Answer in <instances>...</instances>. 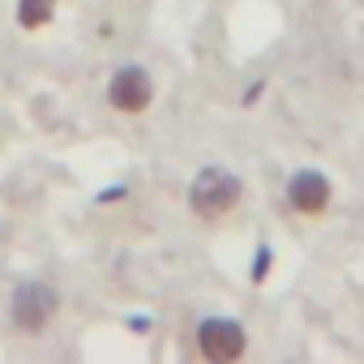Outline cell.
Wrapping results in <instances>:
<instances>
[{"label": "cell", "instance_id": "277c9868", "mask_svg": "<svg viewBox=\"0 0 364 364\" xmlns=\"http://www.w3.org/2000/svg\"><path fill=\"white\" fill-rule=\"evenodd\" d=\"M107 99H112V107H120V112H146V107H150V99H154L150 73H146V69H137V65L120 69V73L112 77V86H107Z\"/></svg>", "mask_w": 364, "mask_h": 364}, {"label": "cell", "instance_id": "7a4b0ae2", "mask_svg": "<svg viewBox=\"0 0 364 364\" xmlns=\"http://www.w3.org/2000/svg\"><path fill=\"white\" fill-rule=\"evenodd\" d=\"M198 347L206 360L215 364H228V360H240L245 355V326L232 321V317H210L198 326Z\"/></svg>", "mask_w": 364, "mask_h": 364}, {"label": "cell", "instance_id": "3957f363", "mask_svg": "<svg viewBox=\"0 0 364 364\" xmlns=\"http://www.w3.org/2000/svg\"><path fill=\"white\" fill-rule=\"evenodd\" d=\"M56 291L48 287V283H26V287H18V296H14V326L18 330H26V334H39L52 317H56Z\"/></svg>", "mask_w": 364, "mask_h": 364}, {"label": "cell", "instance_id": "5b68a950", "mask_svg": "<svg viewBox=\"0 0 364 364\" xmlns=\"http://www.w3.org/2000/svg\"><path fill=\"white\" fill-rule=\"evenodd\" d=\"M287 202L300 215H321L330 206V180L321 171H296L291 185H287Z\"/></svg>", "mask_w": 364, "mask_h": 364}, {"label": "cell", "instance_id": "8992f818", "mask_svg": "<svg viewBox=\"0 0 364 364\" xmlns=\"http://www.w3.org/2000/svg\"><path fill=\"white\" fill-rule=\"evenodd\" d=\"M52 14H56V0H18V22H22L26 31L48 26Z\"/></svg>", "mask_w": 364, "mask_h": 364}, {"label": "cell", "instance_id": "6da1fadb", "mask_svg": "<svg viewBox=\"0 0 364 364\" xmlns=\"http://www.w3.org/2000/svg\"><path fill=\"white\" fill-rule=\"evenodd\" d=\"M189 202L202 219H219L228 215L236 202H240V180L223 167H206L198 180H193V189H189Z\"/></svg>", "mask_w": 364, "mask_h": 364}]
</instances>
